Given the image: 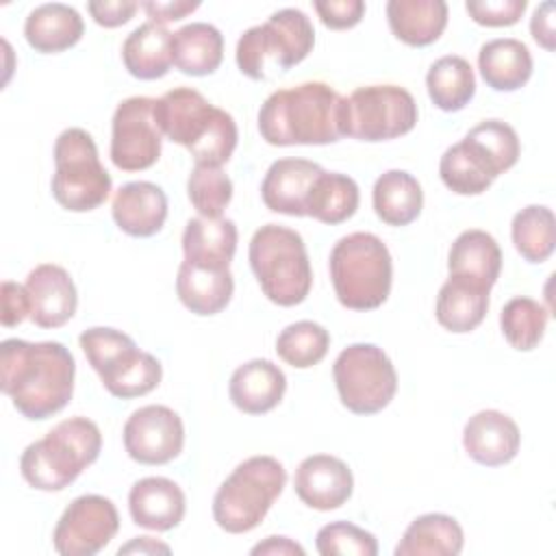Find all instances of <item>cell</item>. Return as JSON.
Returning <instances> with one entry per match:
<instances>
[{
  "mask_svg": "<svg viewBox=\"0 0 556 556\" xmlns=\"http://www.w3.org/2000/svg\"><path fill=\"white\" fill-rule=\"evenodd\" d=\"M74 374V356L59 341L7 339L0 345V389L30 421L48 419L67 406Z\"/></svg>",
  "mask_w": 556,
  "mask_h": 556,
  "instance_id": "cell-1",
  "label": "cell"
},
{
  "mask_svg": "<svg viewBox=\"0 0 556 556\" xmlns=\"http://www.w3.org/2000/svg\"><path fill=\"white\" fill-rule=\"evenodd\" d=\"M343 96L321 80L274 91L258 111V132L271 146H326L339 141Z\"/></svg>",
  "mask_w": 556,
  "mask_h": 556,
  "instance_id": "cell-2",
  "label": "cell"
},
{
  "mask_svg": "<svg viewBox=\"0 0 556 556\" xmlns=\"http://www.w3.org/2000/svg\"><path fill=\"white\" fill-rule=\"evenodd\" d=\"M154 119L163 137L185 146L200 165L222 167L237 148V124L213 106L198 89L176 87L154 102Z\"/></svg>",
  "mask_w": 556,
  "mask_h": 556,
  "instance_id": "cell-3",
  "label": "cell"
},
{
  "mask_svg": "<svg viewBox=\"0 0 556 556\" xmlns=\"http://www.w3.org/2000/svg\"><path fill=\"white\" fill-rule=\"evenodd\" d=\"M100 450V428L87 417H70L22 452L20 471L39 491H61L98 460Z\"/></svg>",
  "mask_w": 556,
  "mask_h": 556,
  "instance_id": "cell-4",
  "label": "cell"
},
{
  "mask_svg": "<svg viewBox=\"0 0 556 556\" xmlns=\"http://www.w3.org/2000/svg\"><path fill=\"white\" fill-rule=\"evenodd\" d=\"M330 278L337 300L350 311H374L391 293L389 248L371 232L341 237L330 252Z\"/></svg>",
  "mask_w": 556,
  "mask_h": 556,
  "instance_id": "cell-5",
  "label": "cell"
},
{
  "mask_svg": "<svg viewBox=\"0 0 556 556\" xmlns=\"http://www.w3.org/2000/svg\"><path fill=\"white\" fill-rule=\"evenodd\" d=\"M248 258L267 300L278 306H295L306 300L313 271L300 232L265 224L252 235Z\"/></svg>",
  "mask_w": 556,
  "mask_h": 556,
  "instance_id": "cell-6",
  "label": "cell"
},
{
  "mask_svg": "<svg viewBox=\"0 0 556 556\" xmlns=\"http://www.w3.org/2000/svg\"><path fill=\"white\" fill-rule=\"evenodd\" d=\"M287 484V471L274 456H250L219 484L213 519L230 534L254 530Z\"/></svg>",
  "mask_w": 556,
  "mask_h": 556,
  "instance_id": "cell-7",
  "label": "cell"
},
{
  "mask_svg": "<svg viewBox=\"0 0 556 556\" xmlns=\"http://www.w3.org/2000/svg\"><path fill=\"white\" fill-rule=\"evenodd\" d=\"M315 46V30L300 9H280L258 26L248 28L237 41V65L252 80H265L267 70L287 72L302 63Z\"/></svg>",
  "mask_w": 556,
  "mask_h": 556,
  "instance_id": "cell-8",
  "label": "cell"
},
{
  "mask_svg": "<svg viewBox=\"0 0 556 556\" xmlns=\"http://www.w3.org/2000/svg\"><path fill=\"white\" fill-rule=\"evenodd\" d=\"M111 185L93 137L83 128H65L54 141V200L72 213L93 211L106 202Z\"/></svg>",
  "mask_w": 556,
  "mask_h": 556,
  "instance_id": "cell-9",
  "label": "cell"
},
{
  "mask_svg": "<svg viewBox=\"0 0 556 556\" xmlns=\"http://www.w3.org/2000/svg\"><path fill=\"white\" fill-rule=\"evenodd\" d=\"M417 124V102L400 85H367L343 98L341 135L358 141H389Z\"/></svg>",
  "mask_w": 556,
  "mask_h": 556,
  "instance_id": "cell-10",
  "label": "cell"
},
{
  "mask_svg": "<svg viewBox=\"0 0 556 556\" xmlns=\"http://www.w3.org/2000/svg\"><path fill=\"white\" fill-rule=\"evenodd\" d=\"M332 376L341 404L354 415L387 408L397 391V374L387 352L374 343H352L337 356Z\"/></svg>",
  "mask_w": 556,
  "mask_h": 556,
  "instance_id": "cell-11",
  "label": "cell"
},
{
  "mask_svg": "<svg viewBox=\"0 0 556 556\" xmlns=\"http://www.w3.org/2000/svg\"><path fill=\"white\" fill-rule=\"evenodd\" d=\"M154 98L132 96L117 104L111 124V161L122 172H141L161 156L163 132L154 119Z\"/></svg>",
  "mask_w": 556,
  "mask_h": 556,
  "instance_id": "cell-12",
  "label": "cell"
},
{
  "mask_svg": "<svg viewBox=\"0 0 556 556\" xmlns=\"http://www.w3.org/2000/svg\"><path fill=\"white\" fill-rule=\"evenodd\" d=\"M119 530V515L109 497L89 493L76 497L56 521L52 545L63 556H93Z\"/></svg>",
  "mask_w": 556,
  "mask_h": 556,
  "instance_id": "cell-13",
  "label": "cell"
},
{
  "mask_svg": "<svg viewBox=\"0 0 556 556\" xmlns=\"http://www.w3.org/2000/svg\"><path fill=\"white\" fill-rule=\"evenodd\" d=\"M124 447L141 465H165L185 445V426L176 410L161 404L137 408L124 424Z\"/></svg>",
  "mask_w": 556,
  "mask_h": 556,
  "instance_id": "cell-14",
  "label": "cell"
},
{
  "mask_svg": "<svg viewBox=\"0 0 556 556\" xmlns=\"http://www.w3.org/2000/svg\"><path fill=\"white\" fill-rule=\"evenodd\" d=\"M293 489L306 506L315 510H334L350 500L354 478L341 458L330 454H313L298 465Z\"/></svg>",
  "mask_w": 556,
  "mask_h": 556,
  "instance_id": "cell-15",
  "label": "cell"
},
{
  "mask_svg": "<svg viewBox=\"0 0 556 556\" xmlns=\"http://www.w3.org/2000/svg\"><path fill=\"white\" fill-rule=\"evenodd\" d=\"M30 298V319L39 328H61L78 306V293L72 276L54 263H41L26 276Z\"/></svg>",
  "mask_w": 556,
  "mask_h": 556,
  "instance_id": "cell-16",
  "label": "cell"
},
{
  "mask_svg": "<svg viewBox=\"0 0 556 556\" xmlns=\"http://www.w3.org/2000/svg\"><path fill=\"white\" fill-rule=\"evenodd\" d=\"M521 434L517 424L500 410L486 408L471 415L463 428V447L467 456L484 467L510 463L519 452Z\"/></svg>",
  "mask_w": 556,
  "mask_h": 556,
  "instance_id": "cell-17",
  "label": "cell"
},
{
  "mask_svg": "<svg viewBox=\"0 0 556 556\" xmlns=\"http://www.w3.org/2000/svg\"><path fill=\"white\" fill-rule=\"evenodd\" d=\"M321 172V165L306 159L274 161L261 185L265 206L274 213L304 217L311 187Z\"/></svg>",
  "mask_w": 556,
  "mask_h": 556,
  "instance_id": "cell-18",
  "label": "cell"
},
{
  "mask_svg": "<svg viewBox=\"0 0 556 556\" xmlns=\"http://www.w3.org/2000/svg\"><path fill=\"white\" fill-rule=\"evenodd\" d=\"M117 228L130 237H152L167 219V195L165 191L148 180H135L122 185L111 204Z\"/></svg>",
  "mask_w": 556,
  "mask_h": 556,
  "instance_id": "cell-19",
  "label": "cell"
},
{
  "mask_svg": "<svg viewBox=\"0 0 556 556\" xmlns=\"http://www.w3.org/2000/svg\"><path fill=\"white\" fill-rule=\"evenodd\" d=\"M185 493L182 489L163 476H148L132 484L128 493V510L137 526L167 532L176 528L185 517Z\"/></svg>",
  "mask_w": 556,
  "mask_h": 556,
  "instance_id": "cell-20",
  "label": "cell"
},
{
  "mask_svg": "<svg viewBox=\"0 0 556 556\" xmlns=\"http://www.w3.org/2000/svg\"><path fill=\"white\" fill-rule=\"evenodd\" d=\"M287 391L282 369L267 358H252L239 365L228 384L232 404L248 415H263L276 408Z\"/></svg>",
  "mask_w": 556,
  "mask_h": 556,
  "instance_id": "cell-21",
  "label": "cell"
},
{
  "mask_svg": "<svg viewBox=\"0 0 556 556\" xmlns=\"http://www.w3.org/2000/svg\"><path fill=\"white\" fill-rule=\"evenodd\" d=\"M237 239L239 235L232 219L193 217L182 232L185 261L206 269H230Z\"/></svg>",
  "mask_w": 556,
  "mask_h": 556,
  "instance_id": "cell-22",
  "label": "cell"
},
{
  "mask_svg": "<svg viewBox=\"0 0 556 556\" xmlns=\"http://www.w3.org/2000/svg\"><path fill=\"white\" fill-rule=\"evenodd\" d=\"M83 33L85 24L80 13L63 2L39 4L24 22V37L28 46L41 54H56L76 46Z\"/></svg>",
  "mask_w": 556,
  "mask_h": 556,
  "instance_id": "cell-23",
  "label": "cell"
},
{
  "mask_svg": "<svg viewBox=\"0 0 556 556\" xmlns=\"http://www.w3.org/2000/svg\"><path fill=\"white\" fill-rule=\"evenodd\" d=\"M450 276L465 278L484 289H491L502 269V250L497 241L478 228L460 232L447 254Z\"/></svg>",
  "mask_w": 556,
  "mask_h": 556,
  "instance_id": "cell-24",
  "label": "cell"
},
{
  "mask_svg": "<svg viewBox=\"0 0 556 556\" xmlns=\"http://www.w3.org/2000/svg\"><path fill=\"white\" fill-rule=\"evenodd\" d=\"M235 291V280L230 269H206L191 265L187 261L180 263L176 276V293L178 300L195 315L208 317L222 313Z\"/></svg>",
  "mask_w": 556,
  "mask_h": 556,
  "instance_id": "cell-25",
  "label": "cell"
},
{
  "mask_svg": "<svg viewBox=\"0 0 556 556\" xmlns=\"http://www.w3.org/2000/svg\"><path fill=\"white\" fill-rule=\"evenodd\" d=\"M387 22L400 41L424 48L443 35L447 4L443 0H389Z\"/></svg>",
  "mask_w": 556,
  "mask_h": 556,
  "instance_id": "cell-26",
  "label": "cell"
},
{
  "mask_svg": "<svg viewBox=\"0 0 556 556\" xmlns=\"http://www.w3.org/2000/svg\"><path fill=\"white\" fill-rule=\"evenodd\" d=\"M478 70L491 89L517 91L532 76V54L519 39H491L478 52Z\"/></svg>",
  "mask_w": 556,
  "mask_h": 556,
  "instance_id": "cell-27",
  "label": "cell"
},
{
  "mask_svg": "<svg viewBox=\"0 0 556 556\" xmlns=\"http://www.w3.org/2000/svg\"><path fill=\"white\" fill-rule=\"evenodd\" d=\"M489 291L476 282L450 276L437 295V321L456 334L476 330L489 311Z\"/></svg>",
  "mask_w": 556,
  "mask_h": 556,
  "instance_id": "cell-28",
  "label": "cell"
},
{
  "mask_svg": "<svg viewBox=\"0 0 556 556\" xmlns=\"http://www.w3.org/2000/svg\"><path fill=\"white\" fill-rule=\"evenodd\" d=\"M172 35L163 24L146 22L137 26L122 43V61L128 74L139 80L163 78L174 65Z\"/></svg>",
  "mask_w": 556,
  "mask_h": 556,
  "instance_id": "cell-29",
  "label": "cell"
},
{
  "mask_svg": "<svg viewBox=\"0 0 556 556\" xmlns=\"http://www.w3.org/2000/svg\"><path fill=\"white\" fill-rule=\"evenodd\" d=\"M98 376L111 395L130 400L154 391L163 378V367L156 356L130 345L106 363Z\"/></svg>",
  "mask_w": 556,
  "mask_h": 556,
  "instance_id": "cell-30",
  "label": "cell"
},
{
  "mask_svg": "<svg viewBox=\"0 0 556 556\" xmlns=\"http://www.w3.org/2000/svg\"><path fill=\"white\" fill-rule=\"evenodd\" d=\"M460 523L443 513H426L410 521L395 545V556H456L463 552Z\"/></svg>",
  "mask_w": 556,
  "mask_h": 556,
  "instance_id": "cell-31",
  "label": "cell"
},
{
  "mask_svg": "<svg viewBox=\"0 0 556 556\" xmlns=\"http://www.w3.org/2000/svg\"><path fill=\"white\" fill-rule=\"evenodd\" d=\"M224 59V37L206 22H191L172 35V61L187 76H208Z\"/></svg>",
  "mask_w": 556,
  "mask_h": 556,
  "instance_id": "cell-32",
  "label": "cell"
},
{
  "mask_svg": "<svg viewBox=\"0 0 556 556\" xmlns=\"http://www.w3.org/2000/svg\"><path fill=\"white\" fill-rule=\"evenodd\" d=\"M371 200L380 222L389 226H408L421 213L424 191L413 174L389 169L374 182Z\"/></svg>",
  "mask_w": 556,
  "mask_h": 556,
  "instance_id": "cell-33",
  "label": "cell"
},
{
  "mask_svg": "<svg viewBox=\"0 0 556 556\" xmlns=\"http://www.w3.org/2000/svg\"><path fill=\"white\" fill-rule=\"evenodd\" d=\"M426 89L432 104L445 113L465 109L476 93V76L467 59L445 54L426 74Z\"/></svg>",
  "mask_w": 556,
  "mask_h": 556,
  "instance_id": "cell-34",
  "label": "cell"
},
{
  "mask_svg": "<svg viewBox=\"0 0 556 556\" xmlns=\"http://www.w3.org/2000/svg\"><path fill=\"white\" fill-rule=\"evenodd\" d=\"M463 143L482 163L493 180L517 163L521 150L515 128L502 119L480 122L465 135Z\"/></svg>",
  "mask_w": 556,
  "mask_h": 556,
  "instance_id": "cell-35",
  "label": "cell"
},
{
  "mask_svg": "<svg viewBox=\"0 0 556 556\" xmlns=\"http://www.w3.org/2000/svg\"><path fill=\"white\" fill-rule=\"evenodd\" d=\"M358 185L354 178L339 172H321L308 193L306 215L321 224H341L358 208Z\"/></svg>",
  "mask_w": 556,
  "mask_h": 556,
  "instance_id": "cell-36",
  "label": "cell"
},
{
  "mask_svg": "<svg viewBox=\"0 0 556 556\" xmlns=\"http://www.w3.org/2000/svg\"><path fill=\"white\" fill-rule=\"evenodd\" d=\"M515 250L528 263H543L552 256L556 245V222L549 206L530 204L521 208L510 224Z\"/></svg>",
  "mask_w": 556,
  "mask_h": 556,
  "instance_id": "cell-37",
  "label": "cell"
},
{
  "mask_svg": "<svg viewBox=\"0 0 556 556\" xmlns=\"http://www.w3.org/2000/svg\"><path fill=\"white\" fill-rule=\"evenodd\" d=\"M547 317L549 313L541 302L526 295L513 298L504 304L500 313L502 334L515 350L530 352L541 343Z\"/></svg>",
  "mask_w": 556,
  "mask_h": 556,
  "instance_id": "cell-38",
  "label": "cell"
},
{
  "mask_svg": "<svg viewBox=\"0 0 556 556\" xmlns=\"http://www.w3.org/2000/svg\"><path fill=\"white\" fill-rule=\"evenodd\" d=\"M330 348V334L328 330L311 319H302L295 324H289L280 330L276 339V352L278 356L295 367V369H308L317 365Z\"/></svg>",
  "mask_w": 556,
  "mask_h": 556,
  "instance_id": "cell-39",
  "label": "cell"
},
{
  "mask_svg": "<svg viewBox=\"0 0 556 556\" xmlns=\"http://www.w3.org/2000/svg\"><path fill=\"white\" fill-rule=\"evenodd\" d=\"M439 176L443 185L458 195H480L493 182L491 174L482 167V163L469 152V148L463 141L450 146L443 152L439 163Z\"/></svg>",
  "mask_w": 556,
  "mask_h": 556,
  "instance_id": "cell-40",
  "label": "cell"
},
{
  "mask_svg": "<svg viewBox=\"0 0 556 556\" xmlns=\"http://www.w3.org/2000/svg\"><path fill=\"white\" fill-rule=\"evenodd\" d=\"M187 193L200 217L217 219L232 200V180L222 167L195 163L187 180Z\"/></svg>",
  "mask_w": 556,
  "mask_h": 556,
  "instance_id": "cell-41",
  "label": "cell"
},
{
  "mask_svg": "<svg viewBox=\"0 0 556 556\" xmlns=\"http://www.w3.org/2000/svg\"><path fill=\"white\" fill-rule=\"evenodd\" d=\"M315 547L321 556H376L378 541L371 532L350 523L332 521L319 528Z\"/></svg>",
  "mask_w": 556,
  "mask_h": 556,
  "instance_id": "cell-42",
  "label": "cell"
},
{
  "mask_svg": "<svg viewBox=\"0 0 556 556\" xmlns=\"http://www.w3.org/2000/svg\"><path fill=\"white\" fill-rule=\"evenodd\" d=\"M528 2L526 0H467L465 9L469 17L480 26H513L521 20Z\"/></svg>",
  "mask_w": 556,
  "mask_h": 556,
  "instance_id": "cell-43",
  "label": "cell"
},
{
  "mask_svg": "<svg viewBox=\"0 0 556 556\" xmlns=\"http://www.w3.org/2000/svg\"><path fill=\"white\" fill-rule=\"evenodd\" d=\"M313 7L321 24L332 30L354 28L365 15L363 0H315Z\"/></svg>",
  "mask_w": 556,
  "mask_h": 556,
  "instance_id": "cell-44",
  "label": "cell"
},
{
  "mask_svg": "<svg viewBox=\"0 0 556 556\" xmlns=\"http://www.w3.org/2000/svg\"><path fill=\"white\" fill-rule=\"evenodd\" d=\"M139 9L135 0H91L87 2V11L96 24L104 28H117L126 24Z\"/></svg>",
  "mask_w": 556,
  "mask_h": 556,
  "instance_id": "cell-45",
  "label": "cell"
},
{
  "mask_svg": "<svg viewBox=\"0 0 556 556\" xmlns=\"http://www.w3.org/2000/svg\"><path fill=\"white\" fill-rule=\"evenodd\" d=\"M2 326L13 328L30 317V298L26 285H17L13 280H4L2 289Z\"/></svg>",
  "mask_w": 556,
  "mask_h": 556,
  "instance_id": "cell-46",
  "label": "cell"
},
{
  "mask_svg": "<svg viewBox=\"0 0 556 556\" xmlns=\"http://www.w3.org/2000/svg\"><path fill=\"white\" fill-rule=\"evenodd\" d=\"M146 13H148V17H150V22H154V24H167V22H176V20H182L185 15H189V13H193L198 7H200V2L198 0H169V2H141L139 4Z\"/></svg>",
  "mask_w": 556,
  "mask_h": 556,
  "instance_id": "cell-47",
  "label": "cell"
},
{
  "mask_svg": "<svg viewBox=\"0 0 556 556\" xmlns=\"http://www.w3.org/2000/svg\"><path fill=\"white\" fill-rule=\"evenodd\" d=\"M530 33L534 37V41L545 48V50H554L556 48V35H554V2H543L534 9L532 20H530Z\"/></svg>",
  "mask_w": 556,
  "mask_h": 556,
  "instance_id": "cell-48",
  "label": "cell"
},
{
  "mask_svg": "<svg viewBox=\"0 0 556 556\" xmlns=\"http://www.w3.org/2000/svg\"><path fill=\"white\" fill-rule=\"evenodd\" d=\"M252 554H271V556H287V554H300L304 556V547L298 545L295 541H291L289 536H267L263 543L252 547Z\"/></svg>",
  "mask_w": 556,
  "mask_h": 556,
  "instance_id": "cell-49",
  "label": "cell"
},
{
  "mask_svg": "<svg viewBox=\"0 0 556 556\" xmlns=\"http://www.w3.org/2000/svg\"><path fill=\"white\" fill-rule=\"evenodd\" d=\"M156 552L169 554V545H165L152 536H137L117 549V554H156Z\"/></svg>",
  "mask_w": 556,
  "mask_h": 556,
  "instance_id": "cell-50",
  "label": "cell"
}]
</instances>
